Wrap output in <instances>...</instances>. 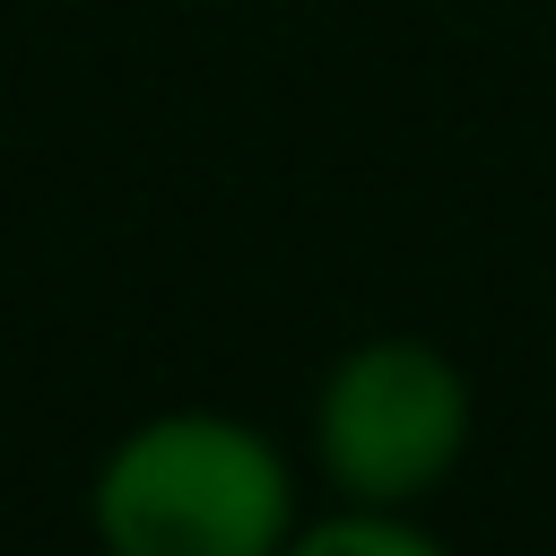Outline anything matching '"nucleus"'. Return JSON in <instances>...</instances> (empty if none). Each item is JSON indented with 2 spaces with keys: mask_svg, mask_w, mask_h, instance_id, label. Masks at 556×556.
<instances>
[{
  "mask_svg": "<svg viewBox=\"0 0 556 556\" xmlns=\"http://www.w3.org/2000/svg\"><path fill=\"white\" fill-rule=\"evenodd\" d=\"M104 556H278L304 530L295 460L235 408H156L87 478Z\"/></svg>",
  "mask_w": 556,
  "mask_h": 556,
  "instance_id": "nucleus-1",
  "label": "nucleus"
},
{
  "mask_svg": "<svg viewBox=\"0 0 556 556\" xmlns=\"http://www.w3.org/2000/svg\"><path fill=\"white\" fill-rule=\"evenodd\" d=\"M313 469L330 504H374V513H417L478 434V391L469 374L417 339V330H374L339 348L313 382Z\"/></svg>",
  "mask_w": 556,
  "mask_h": 556,
  "instance_id": "nucleus-2",
  "label": "nucleus"
},
{
  "mask_svg": "<svg viewBox=\"0 0 556 556\" xmlns=\"http://www.w3.org/2000/svg\"><path fill=\"white\" fill-rule=\"evenodd\" d=\"M278 556H452L417 513H374V504H330L313 513Z\"/></svg>",
  "mask_w": 556,
  "mask_h": 556,
  "instance_id": "nucleus-3",
  "label": "nucleus"
}]
</instances>
